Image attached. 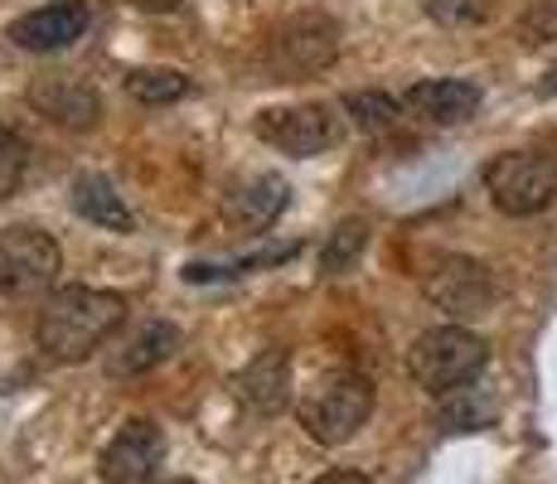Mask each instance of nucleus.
<instances>
[{
  "label": "nucleus",
  "mask_w": 557,
  "mask_h": 484,
  "mask_svg": "<svg viewBox=\"0 0 557 484\" xmlns=\"http://www.w3.org/2000/svg\"><path fill=\"white\" fill-rule=\"evenodd\" d=\"M122 320H126V300L116 296V290L59 286V290H49L45 310H39L35 335L49 359L83 363L122 330Z\"/></svg>",
  "instance_id": "obj_1"
},
{
  "label": "nucleus",
  "mask_w": 557,
  "mask_h": 484,
  "mask_svg": "<svg viewBox=\"0 0 557 484\" xmlns=\"http://www.w3.org/2000/svg\"><path fill=\"white\" fill-rule=\"evenodd\" d=\"M490 363V349L480 335H470L466 325H436L426 335H417L412 353H407V369H412L417 387H426L432 397H446L456 387L475 383Z\"/></svg>",
  "instance_id": "obj_2"
},
{
  "label": "nucleus",
  "mask_w": 557,
  "mask_h": 484,
  "mask_svg": "<svg viewBox=\"0 0 557 484\" xmlns=\"http://www.w3.org/2000/svg\"><path fill=\"white\" fill-rule=\"evenodd\" d=\"M373 412V387L359 373H330L306 393L301 402V426L320 446H345L359 436V426Z\"/></svg>",
  "instance_id": "obj_3"
},
{
  "label": "nucleus",
  "mask_w": 557,
  "mask_h": 484,
  "mask_svg": "<svg viewBox=\"0 0 557 484\" xmlns=\"http://www.w3.org/2000/svg\"><path fill=\"white\" fill-rule=\"evenodd\" d=\"M485 189L490 203L509 219H529L543 213L557 199V160L543 150H509L485 165Z\"/></svg>",
  "instance_id": "obj_4"
},
{
  "label": "nucleus",
  "mask_w": 557,
  "mask_h": 484,
  "mask_svg": "<svg viewBox=\"0 0 557 484\" xmlns=\"http://www.w3.org/2000/svg\"><path fill=\"white\" fill-rule=\"evenodd\" d=\"M339 53V25L330 15H292L286 25L272 29L267 39V69H272V83H296L310 78V73H325Z\"/></svg>",
  "instance_id": "obj_5"
},
{
  "label": "nucleus",
  "mask_w": 557,
  "mask_h": 484,
  "mask_svg": "<svg viewBox=\"0 0 557 484\" xmlns=\"http://www.w3.org/2000/svg\"><path fill=\"white\" fill-rule=\"evenodd\" d=\"M59 266H63V252L45 228L15 223V228L0 233V296L10 300L45 296L59 282Z\"/></svg>",
  "instance_id": "obj_6"
},
{
  "label": "nucleus",
  "mask_w": 557,
  "mask_h": 484,
  "mask_svg": "<svg viewBox=\"0 0 557 484\" xmlns=\"http://www.w3.org/2000/svg\"><path fill=\"white\" fill-rule=\"evenodd\" d=\"M422 286H426V300H432L436 310H446L456 325L490 315L499 300L495 272H490L485 262H475V257H436Z\"/></svg>",
  "instance_id": "obj_7"
},
{
  "label": "nucleus",
  "mask_w": 557,
  "mask_h": 484,
  "mask_svg": "<svg viewBox=\"0 0 557 484\" xmlns=\"http://www.w3.org/2000/svg\"><path fill=\"white\" fill-rule=\"evenodd\" d=\"M257 136L267 146H276L282 156H320L345 141V122L335 107L325 102H296V107H267L257 116Z\"/></svg>",
  "instance_id": "obj_8"
},
{
  "label": "nucleus",
  "mask_w": 557,
  "mask_h": 484,
  "mask_svg": "<svg viewBox=\"0 0 557 484\" xmlns=\"http://www.w3.org/2000/svg\"><path fill=\"white\" fill-rule=\"evenodd\" d=\"M160 466H165V436H160V426L146 422V417L122 422V432L107 440L98 456L102 484H156Z\"/></svg>",
  "instance_id": "obj_9"
},
{
  "label": "nucleus",
  "mask_w": 557,
  "mask_h": 484,
  "mask_svg": "<svg viewBox=\"0 0 557 484\" xmlns=\"http://www.w3.org/2000/svg\"><path fill=\"white\" fill-rule=\"evenodd\" d=\"M88 5L83 0H49V5L29 10V15L10 20V45L25 53H59L69 45H78L83 29H88Z\"/></svg>",
  "instance_id": "obj_10"
},
{
  "label": "nucleus",
  "mask_w": 557,
  "mask_h": 484,
  "mask_svg": "<svg viewBox=\"0 0 557 484\" xmlns=\"http://www.w3.org/2000/svg\"><path fill=\"white\" fill-rule=\"evenodd\" d=\"M286 199H292V185H286L276 170H248V175H238L223 189V213H228L238 228L262 233L282 219Z\"/></svg>",
  "instance_id": "obj_11"
},
{
  "label": "nucleus",
  "mask_w": 557,
  "mask_h": 484,
  "mask_svg": "<svg viewBox=\"0 0 557 484\" xmlns=\"http://www.w3.org/2000/svg\"><path fill=\"white\" fill-rule=\"evenodd\" d=\"M175 349H180V330L170 320H146V325L126 330L116 344H107V373L112 378H146Z\"/></svg>",
  "instance_id": "obj_12"
},
{
  "label": "nucleus",
  "mask_w": 557,
  "mask_h": 484,
  "mask_svg": "<svg viewBox=\"0 0 557 484\" xmlns=\"http://www.w3.org/2000/svg\"><path fill=\"white\" fill-rule=\"evenodd\" d=\"M29 107H35L39 116H49V122L73 126V132H92L102 116L98 92L83 78H63V73H49V78L29 83Z\"/></svg>",
  "instance_id": "obj_13"
},
{
  "label": "nucleus",
  "mask_w": 557,
  "mask_h": 484,
  "mask_svg": "<svg viewBox=\"0 0 557 484\" xmlns=\"http://www.w3.org/2000/svg\"><path fill=\"white\" fill-rule=\"evenodd\" d=\"M403 107L412 116H422V122L432 126H460L475 116L480 107V88L466 78H426V83H412L403 97Z\"/></svg>",
  "instance_id": "obj_14"
},
{
  "label": "nucleus",
  "mask_w": 557,
  "mask_h": 484,
  "mask_svg": "<svg viewBox=\"0 0 557 484\" xmlns=\"http://www.w3.org/2000/svg\"><path fill=\"white\" fill-rule=\"evenodd\" d=\"M238 397L248 412H262V417L282 412L292 402V359H286V349L257 353L248 369L238 373Z\"/></svg>",
  "instance_id": "obj_15"
},
{
  "label": "nucleus",
  "mask_w": 557,
  "mask_h": 484,
  "mask_svg": "<svg viewBox=\"0 0 557 484\" xmlns=\"http://www.w3.org/2000/svg\"><path fill=\"white\" fill-rule=\"evenodd\" d=\"M73 209L88 223H98L107 233H132V209L122 203V194L107 175H78L73 179Z\"/></svg>",
  "instance_id": "obj_16"
},
{
  "label": "nucleus",
  "mask_w": 557,
  "mask_h": 484,
  "mask_svg": "<svg viewBox=\"0 0 557 484\" xmlns=\"http://www.w3.org/2000/svg\"><path fill=\"white\" fill-rule=\"evenodd\" d=\"M495 412H499L495 393H490L480 378L442 397V426L446 432H485V426L495 422Z\"/></svg>",
  "instance_id": "obj_17"
},
{
  "label": "nucleus",
  "mask_w": 557,
  "mask_h": 484,
  "mask_svg": "<svg viewBox=\"0 0 557 484\" xmlns=\"http://www.w3.org/2000/svg\"><path fill=\"white\" fill-rule=\"evenodd\" d=\"M189 88H195V83H189L180 69H136L132 78H126V92L146 107H170V102H180Z\"/></svg>",
  "instance_id": "obj_18"
},
{
  "label": "nucleus",
  "mask_w": 557,
  "mask_h": 484,
  "mask_svg": "<svg viewBox=\"0 0 557 484\" xmlns=\"http://www.w3.org/2000/svg\"><path fill=\"white\" fill-rule=\"evenodd\" d=\"M363 243H369V228H363L359 219L339 223V228L325 238V247H320V272H325V276L355 272V262L363 257Z\"/></svg>",
  "instance_id": "obj_19"
},
{
  "label": "nucleus",
  "mask_w": 557,
  "mask_h": 484,
  "mask_svg": "<svg viewBox=\"0 0 557 484\" xmlns=\"http://www.w3.org/2000/svg\"><path fill=\"white\" fill-rule=\"evenodd\" d=\"M345 116L359 126V132L379 136V132H393V126H398V102H393L388 92H349Z\"/></svg>",
  "instance_id": "obj_20"
},
{
  "label": "nucleus",
  "mask_w": 557,
  "mask_h": 484,
  "mask_svg": "<svg viewBox=\"0 0 557 484\" xmlns=\"http://www.w3.org/2000/svg\"><path fill=\"white\" fill-rule=\"evenodd\" d=\"M25 165H29V146L10 126H0V199H10L25 185Z\"/></svg>",
  "instance_id": "obj_21"
},
{
  "label": "nucleus",
  "mask_w": 557,
  "mask_h": 484,
  "mask_svg": "<svg viewBox=\"0 0 557 484\" xmlns=\"http://www.w3.org/2000/svg\"><path fill=\"white\" fill-rule=\"evenodd\" d=\"M519 35H523V45H548V39H557V0H529V10L519 20Z\"/></svg>",
  "instance_id": "obj_22"
},
{
  "label": "nucleus",
  "mask_w": 557,
  "mask_h": 484,
  "mask_svg": "<svg viewBox=\"0 0 557 484\" xmlns=\"http://www.w3.org/2000/svg\"><path fill=\"white\" fill-rule=\"evenodd\" d=\"M426 10H432L436 20H446V25H456V20H475V5H466V0H426Z\"/></svg>",
  "instance_id": "obj_23"
},
{
  "label": "nucleus",
  "mask_w": 557,
  "mask_h": 484,
  "mask_svg": "<svg viewBox=\"0 0 557 484\" xmlns=\"http://www.w3.org/2000/svg\"><path fill=\"white\" fill-rule=\"evenodd\" d=\"M315 484H373V480L359 475V470H330V475H320Z\"/></svg>",
  "instance_id": "obj_24"
},
{
  "label": "nucleus",
  "mask_w": 557,
  "mask_h": 484,
  "mask_svg": "<svg viewBox=\"0 0 557 484\" xmlns=\"http://www.w3.org/2000/svg\"><path fill=\"white\" fill-rule=\"evenodd\" d=\"M126 5H136V10H151V15H165V10H180L185 0H126Z\"/></svg>",
  "instance_id": "obj_25"
},
{
  "label": "nucleus",
  "mask_w": 557,
  "mask_h": 484,
  "mask_svg": "<svg viewBox=\"0 0 557 484\" xmlns=\"http://www.w3.org/2000/svg\"><path fill=\"white\" fill-rule=\"evenodd\" d=\"M539 92H543V97H557V63H553V69H548V73H543Z\"/></svg>",
  "instance_id": "obj_26"
},
{
  "label": "nucleus",
  "mask_w": 557,
  "mask_h": 484,
  "mask_svg": "<svg viewBox=\"0 0 557 484\" xmlns=\"http://www.w3.org/2000/svg\"><path fill=\"white\" fill-rule=\"evenodd\" d=\"M170 484H199V480H170Z\"/></svg>",
  "instance_id": "obj_27"
}]
</instances>
